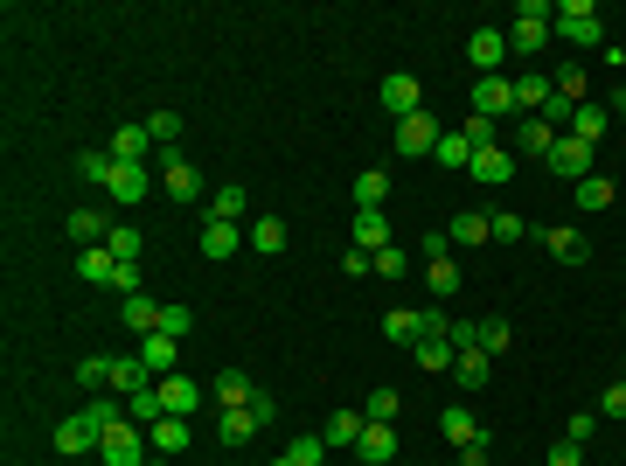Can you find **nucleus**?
Returning <instances> with one entry per match:
<instances>
[{
  "instance_id": "nucleus-1",
  "label": "nucleus",
  "mask_w": 626,
  "mask_h": 466,
  "mask_svg": "<svg viewBox=\"0 0 626 466\" xmlns=\"http://www.w3.org/2000/svg\"><path fill=\"white\" fill-rule=\"evenodd\" d=\"M98 460H105V466H147V460H154V439H147V425L119 418V425L98 439Z\"/></svg>"
},
{
  "instance_id": "nucleus-2",
  "label": "nucleus",
  "mask_w": 626,
  "mask_h": 466,
  "mask_svg": "<svg viewBox=\"0 0 626 466\" xmlns=\"http://www.w3.org/2000/svg\"><path fill=\"white\" fill-rule=\"evenodd\" d=\"M550 35H564V42H578V49H599V42H606V21H599V7H592V0H557Z\"/></svg>"
},
{
  "instance_id": "nucleus-3",
  "label": "nucleus",
  "mask_w": 626,
  "mask_h": 466,
  "mask_svg": "<svg viewBox=\"0 0 626 466\" xmlns=\"http://www.w3.org/2000/svg\"><path fill=\"white\" fill-rule=\"evenodd\" d=\"M550 21H557L550 0H522V7H515V28H508V49H515V56H536V49L550 42Z\"/></svg>"
},
{
  "instance_id": "nucleus-4",
  "label": "nucleus",
  "mask_w": 626,
  "mask_h": 466,
  "mask_svg": "<svg viewBox=\"0 0 626 466\" xmlns=\"http://www.w3.org/2000/svg\"><path fill=\"white\" fill-rule=\"evenodd\" d=\"M154 188H160V174L147 167V160H119V167H112V181H105V195H112L119 209H133V202H147Z\"/></svg>"
},
{
  "instance_id": "nucleus-5",
  "label": "nucleus",
  "mask_w": 626,
  "mask_h": 466,
  "mask_svg": "<svg viewBox=\"0 0 626 466\" xmlns=\"http://www.w3.org/2000/svg\"><path fill=\"white\" fill-rule=\"evenodd\" d=\"M543 167H550L557 181H571V188H578L585 174H599V147H585V140H571V133H564V140L550 147V160H543Z\"/></svg>"
},
{
  "instance_id": "nucleus-6",
  "label": "nucleus",
  "mask_w": 626,
  "mask_h": 466,
  "mask_svg": "<svg viewBox=\"0 0 626 466\" xmlns=\"http://www.w3.org/2000/svg\"><path fill=\"white\" fill-rule=\"evenodd\" d=\"M154 174H160V195H174L181 209H188V202H202V174H195V167H188L181 154H160V160H154Z\"/></svg>"
},
{
  "instance_id": "nucleus-7",
  "label": "nucleus",
  "mask_w": 626,
  "mask_h": 466,
  "mask_svg": "<svg viewBox=\"0 0 626 466\" xmlns=\"http://www.w3.org/2000/svg\"><path fill=\"white\" fill-rule=\"evenodd\" d=\"M515 105V77H473V119H508Z\"/></svg>"
},
{
  "instance_id": "nucleus-8",
  "label": "nucleus",
  "mask_w": 626,
  "mask_h": 466,
  "mask_svg": "<svg viewBox=\"0 0 626 466\" xmlns=\"http://www.w3.org/2000/svg\"><path fill=\"white\" fill-rule=\"evenodd\" d=\"M467 63L480 77H501V63H508V28H473L467 35Z\"/></svg>"
},
{
  "instance_id": "nucleus-9",
  "label": "nucleus",
  "mask_w": 626,
  "mask_h": 466,
  "mask_svg": "<svg viewBox=\"0 0 626 466\" xmlns=\"http://www.w3.org/2000/svg\"><path fill=\"white\" fill-rule=\"evenodd\" d=\"M432 147H439V119H432V112L397 119V154H404V160H425Z\"/></svg>"
},
{
  "instance_id": "nucleus-10",
  "label": "nucleus",
  "mask_w": 626,
  "mask_h": 466,
  "mask_svg": "<svg viewBox=\"0 0 626 466\" xmlns=\"http://www.w3.org/2000/svg\"><path fill=\"white\" fill-rule=\"evenodd\" d=\"M376 98H383V112H390V119L425 112V91H418V77H404V70H397V77H383V91H376Z\"/></svg>"
},
{
  "instance_id": "nucleus-11",
  "label": "nucleus",
  "mask_w": 626,
  "mask_h": 466,
  "mask_svg": "<svg viewBox=\"0 0 626 466\" xmlns=\"http://www.w3.org/2000/svg\"><path fill=\"white\" fill-rule=\"evenodd\" d=\"M348 244L376 258V251L390 244V216H383V209H355V216H348Z\"/></svg>"
},
{
  "instance_id": "nucleus-12",
  "label": "nucleus",
  "mask_w": 626,
  "mask_h": 466,
  "mask_svg": "<svg viewBox=\"0 0 626 466\" xmlns=\"http://www.w3.org/2000/svg\"><path fill=\"white\" fill-rule=\"evenodd\" d=\"M543 251H550L557 265H585V258H592V237L571 230V223H550V230H543Z\"/></svg>"
},
{
  "instance_id": "nucleus-13",
  "label": "nucleus",
  "mask_w": 626,
  "mask_h": 466,
  "mask_svg": "<svg viewBox=\"0 0 626 466\" xmlns=\"http://www.w3.org/2000/svg\"><path fill=\"white\" fill-rule=\"evenodd\" d=\"M209 397H216L223 411H251V397H258V383H251L244 369H216V376H209Z\"/></svg>"
},
{
  "instance_id": "nucleus-14",
  "label": "nucleus",
  "mask_w": 626,
  "mask_h": 466,
  "mask_svg": "<svg viewBox=\"0 0 626 466\" xmlns=\"http://www.w3.org/2000/svg\"><path fill=\"white\" fill-rule=\"evenodd\" d=\"M98 439H105V432H98L84 411H70V418L56 425V453H63V460H77V453H98Z\"/></svg>"
},
{
  "instance_id": "nucleus-15",
  "label": "nucleus",
  "mask_w": 626,
  "mask_h": 466,
  "mask_svg": "<svg viewBox=\"0 0 626 466\" xmlns=\"http://www.w3.org/2000/svg\"><path fill=\"white\" fill-rule=\"evenodd\" d=\"M557 140H564V133H550L536 112H522V119H515V154H522V160H550V147H557Z\"/></svg>"
},
{
  "instance_id": "nucleus-16",
  "label": "nucleus",
  "mask_w": 626,
  "mask_h": 466,
  "mask_svg": "<svg viewBox=\"0 0 626 466\" xmlns=\"http://www.w3.org/2000/svg\"><path fill=\"white\" fill-rule=\"evenodd\" d=\"M154 390H160V411H167V418H188V411L202 404V383H188L181 369H174V376H160Z\"/></svg>"
},
{
  "instance_id": "nucleus-17",
  "label": "nucleus",
  "mask_w": 626,
  "mask_h": 466,
  "mask_svg": "<svg viewBox=\"0 0 626 466\" xmlns=\"http://www.w3.org/2000/svg\"><path fill=\"white\" fill-rule=\"evenodd\" d=\"M606 133H613V105H592V98H585V105L571 112V140H585V147H599Z\"/></svg>"
},
{
  "instance_id": "nucleus-18",
  "label": "nucleus",
  "mask_w": 626,
  "mask_h": 466,
  "mask_svg": "<svg viewBox=\"0 0 626 466\" xmlns=\"http://www.w3.org/2000/svg\"><path fill=\"white\" fill-rule=\"evenodd\" d=\"M467 174L480 181V188H501V181L515 174V154H508V147H473V167H467Z\"/></svg>"
},
{
  "instance_id": "nucleus-19",
  "label": "nucleus",
  "mask_w": 626,
  "mask_h": 466,
  "mask_svg": "<svg viewBox=\"0 0 626 466\" xmlns=\"http://www.w3.org/2000/svg\"><path fill=\"white\" fill-rule=\"evenodd\" d=\"M140 390H154V369L140 355H119L112 362V397H140Z\"/></svg>"
},
{
  "instance_id": "nucleus-20",
  "label": "nucleus",
  "mask_w": 626,
  "mask_h": 466,
  "mask_svg": "<svg viewBox=\"0 0 626 466\" xmlns=\"http://www.w3.org/2000/svg\"><path fill=\"white\" fill-rule=\"evenodd\" d=\"M140 362L154 369V383H160V376H174V362H181V341H174V334H140Z\"/></svg>"
},
{
  "instance_id": "nucleus-21",
  "label": "nucleus",
  "mask_w": 626,
  "mask_h": 466,
  "mask_svg": "<svg viewBox=\"0 0 626 466\" xmlns=\"http://www.w3.org/2000/svg\"><path fill=\"white\" fill-rule=\"evenodd\" d=\"M383 334H390L397 348H418V341H425V307H418V313H411V307H390V313H383Z\"/></svg>"
},
{
  "instance_id": "nucleus-22",
  "label": "nucleus",
  "mask_w": 626,
  "mask_h": 466,
  "mask_svg": "<svg viewBox=\"0 0 626 466\" xmlns=\"http://www.w3.org/2000/svg\"><path fill=\"white\" fill-rule=\"evenodd\" d=\"M77 279H84V286H112V279H119V258H112L105 244H91V251H77Z\"/></svg>"
},
{
  "instance_id": "nucleus-23",
  "label": "nucleus",
  "mask_w": 626,
  "mask_h": 466,
  "mask_svg": "<svg viewBox=\"0 0 626 466\" xmlns=\"http://www.w3.org/2000/svg\"><path fill=\"white\" fill-rule=\"evenodd\" d=\"M244 209H251V188H237V181H230V188H216V195H209V209H202V216H209V223H237Z\"/></svg>"
},
{
  "instance_id": "nucleus-24",
  "label": "nucleus",
  "mask_w": 626,
  "mask_h": 466,
  "mask_svg": "<svg viewBox=\"0 0 626 466\" xmlns=\"http://www.w3.org/2000/svg\"><path fill=\"white\" fill-rule=\"evenodd\" d=\"M244 244H251L258 258H279V251H286V223H279V216H258V223L244 230Z\"/></svg>"
},
{
  "instance_id": "nucleus-25",
  "label": "nucleus",
  "mask_w": 626,
  "mask_h": 466,
  "mask_svg": "<svg viewBox=\"0 0 626 466\" xmlns=\"http://www.w3.org/2000/svg\"><path fill=\"white\" fill-rule=\"evenodd\" d=\"M237 244H244V237H237V223H209V216H202V258H216V265H223V258H237Z\"/></svg>"
},
{
  "instance_id": "nucleus-26",
  "label": "nucleus",
  "mask_w": 626,
  "mask_h": 466,
  "mask_svg": "<svg viewBox=\"0 0 626 466\" xmlns=\"http://www.w3.org/2000/svg\"><path fill=\"white\" fill-rule=\"evenodd\" d=\"M355 453L369 466H383V460H397V425H369L362 439H355Z\"/></svg>"
},
{
  "instance_id": "nucleus-27",
  "label": "nucleus",
  "mask_w": 626,
  "mask_h": 466,
  "mask_svg": "<svg viewBox=\"0 0 626 466\" xmlns=\"http://www.w3.org/2000/svg\"><path fill=\"white\" fill-rule=\"evenodd\" d=\"M147 439H154V453H160V460H181V453H188V418H160Z\"/></svg>"
},
{
  "instance_id": "nucleus-28",
  "label": "nucleus",
  "mask_w": 626,
  "mask_h": 466,
  "mask_svg": "<svg viewBox=\"0 0 626 466\" xmlns=\"http://www.w3.org/2000/svg\"><path fill=\"white\" fill-rule=\"evenodd\" d=\"M147 154H160L147 126H119V133H112V160H147Z\"/></svg>"
},
{
  "instance_id": "nucleus-29",
  "label": "nucleus",
  "mask_w": 626,
  "mask_h": 466,
  "mask_svg": "<svg viewBox=\"0 0 626 466\" xmlns=\"http://www.w3.org/2000/svg\"><path fill=\"white\" fill-rule=\"evenodd\" d=\"M453 376H460V390H487V376H494L487 348H467V355H453Z\"/></svg>"
},
{
  "instance_id": "nucleus-30",
  "label": "nucleus",
  "mask_w": 626,
  "mask_h": 466,
  "mask_svg": "<svg viewBox=\"0 0 626 466\" xmlns=\"http://www.w3.org/2000/svg\"><path fill=\"white\" fill-rule=\"evenodd\" d=\"M362 418H369V425H397V418H404V397H397L390 383H376L369 404H362Z\"/></svg>"
},
{
  "instance_id": "nucleus-31",
  "label": "nucleus",
  "mask_w": 626,
  "mask_h": 466,
  "mask_svg": "<svg viewBox=\"0 0 626 466\" xmlns=\"http://www.w3.org/2000/svg\"><path fill=\"white\" fill-rule=\"evenodd\" d=\"M258 432H265V425H258L251 411H223V418H216V439H223V446H251Z\"/></svg>"
},
{
  "instance_id": "nucleus-32",
  "label": "nucleus",
  "mask_w": 626,
  "mask_h": 466,
  "mask_svg": "<svg viewBox=\"0 0 626 466\" xmlns=\"http://www.w3.org/2000/svg\"><path fill=\"white\" fill-rule=\"evenodd\" d=\"M362 432H369V418H362V411H334V418L320 425V439H327V446H355Z\"/></svg>"
},
{
  "instance_id": "nucleus-33",
  "label": "nucleus",
  "mask_w": 626,
  "mask_h": 466,
  "mask_svg": "<svg viewBox=\"0 0 626 466\" xmlns=\"http://www.w3.org/2000/svg\"><path fill=\"white\" fill-rule=\"evenodd\" d=\"M432 160H439V167H453V174H467V167H473V140H467V133H439Z\"/></svg>"
},
{
  "instance_id": "nucleus-34",
  "label": "nucleus",
  "mask_w": 626,
  "mask_h": 466,
  "mask_svg": "<svg viewBox=\"0 0 626 466\" xmlns=\"http://www.w3.org/2000/svg\"><path fill=\"white\" fill-rule=\"evenodd\" d=\"M383 202H390V174H383V167L355 174V209H383Z\"/></svg>"
},
{
  "instance_id": "nucleus-35",
  "label": "nucleus",
  "mask_w": 626,
  "mask_h": 466,
  "mask_svg": "<svg viewBox=\"0 0 626 466\" xmlns=\"http://www.w3.org/2000/svg\"><path fill=\"white\" fill-rule=\"evenodd\" d=\"M70 237L91 251V244H105V237H112V223H105L98 209H70Z\"/></svg>"
},
{
  "instance_id": "nucleus-36",
  "label": "nucleus",
  "mask_w": 626,
  "mask_h": 466,
  "mask_svg": "<svg viewBox=\"0 0 626 466\" xmlns=\"http://www.w3.org/2000/svg\"><path fill=\"white\" fill-rule=\"evenodd\" d=\"M105 251H112L119 265H140V251H147V237H140L133 223H112V237H105Z\"/></svg>"
},
{
  "instance_id": "nucleus-37",
  "label": "nucleus",
  "mask_w": 626,
  "mask_h": 466,
  "mask_svg": "<svg viewBox=\"0 0 626 466\" xmlns=\"http://www.w3.org/2000/svg\"><path fill=\"white\" fill-rule=\"evenodd\" d=\"M571 195H578V209H613V174H585Z\"/></svg>"
},
{
  "instance_id": "nucleus-38",
  "label": "nucleus",
  "mask_w": 626,
  "mask_h": 466,
  "mask_svg": "<svg viewBox=\"0 0 626 466\" xmlns=\"http://www.w3.org/2000/svg\"><path fill=\"white\" fill-rule=\"evenodd\" d=\"M112 167H119V160H112V147H84V154H77V174H84V181H98V188L112 181Z\"/></svg>"
},
{
  "instance_id": "nucleus-39",
  "label": "nucleus",
  "mask_w": 626,
  "mask_h": 466,
  "mask_svg": "<svg viewBox=\"0 0 626 466\" xmlns=\"http://www.w3.org/2000/svg\"><path fill=\"white\" fill-rule=\"evenodd\" d=\"M425 286H432L439 300H453V293H460V265H453V258H432V265H425Z\"/></svg>"
},
{
  "instance_id": "nucleus-40",
  "label": "nucleus",
  "mask_w": 626,
  "mask_h": 466,
  "mask_svg": "<svg viewBox=\"0 0 626 466\" xmlns=\"http://www.w3.org/2000/svg\"><path fill=\"white\" fill-rule=\"evenodd\" d=\"M411 355H418V369H453V341H446V334H425Z\"/></svg>"
},
{
  "instance_id": "nucleus-41",
  "label": "nucleus",
  "mask_w": 626,
  "mask_h": 466,
  "mask_svg": "<svg viewBox=\"0 0 626 466\" xmlns=\"http://www.w3.org/2000/svg\"><path fill=\"white\" fill-rule=\"evenodd\" d=\"M77 383H84L91 397H105V390H112V362H105V355H84V362H77Z\"/></svg>"
},
{
  "instance_id": "nucleus-42",
  "label": "nucleus",
  "mask_w": 626,
  "mask_h": 466,
  "mask_svg": "<svg viewBox=\"0 0 626 466\" xmlns=\"http://www.w3.org/2000/svg\"><path fill=\"white\" fill-rule=\"evenodd\" d=\"M439 432H446L453 446H473V439H480V425H473V418L460 411V404H453V411H439Z\"/></svg>"
},
{
  "instance_id": "nucleus-43",
  "label": "nucleus",
  "mask_w": 626,
  "mask_h": 466,
  "mask_svg": "<svg viewBox=\"0 0 626 466\" xmlns=\"http://www.w3.org/2000/svg\"><path fill=\"white\" fill-rule=\"evenodd\" d=\"M126 418H133V425H147V432H154L160 418H167V411H160V390H140V397H126Z\"/></svg>"
},
{
  "instance_id": "nucleus-44",
  "label": "nucleus",
  "mask_w": 626,
  "mask_h": 466,
  "mask_svg": "<svg viewBox=\"0 0 626 466\" xmlns=\"http://www.w3.org/2000/svg\"><path fill=\"white\" fill-rule=\"evenodd\" d=\"M119 307H126V327H133V334H154L160 327V307L147 300V293H140V300H119Z\"/></svg>"
},
{
  "instance_id": "nucleus-45",
  "label": "nucleus",
  "mask_w": 626,
  "mask_h": 466,
  "mask_svg": "<svg viewBox=\"0 0 626 466\" xmlns=\"http://www.w3.org/2000/svg\"><path fill=\"white\" fill-rule=\"evenodd\" d=\"M147 133H154L160 154H174V140H181V112H154V119H147Z\"/></svg>"
},
{
  "instance_id": "nucleus-46",
  "label": "nucleus",
  "mask_w": 626,
  "mask_h": 466,
  "mask_svg": "<svg viewBox=\"0 0 626 466\" xmlns=\"http://www.w3.org/2000/svg\"><path fill=\"white\" fill-rule=\"evenodd\" d=\"M446 237H453V244H487L494 230H487V216H480V209H467V216H460V223H453Z\"/></svg>"
},
{
  "instance_id": "nucleus-47",
  "label": "nucleus",
  "mask_w": 626,
  "mask_h": 466,
  "mask_svg": "<svg viewBox=\"0 0 626 466\" xmlns=\"http://www.w3.org/2000/svg\"><path fill=\"white\" fill-rule=\"evenodd\" d=\"M550 84H557V91H564L571 105H585V84H592V77H585L578 63H564V70H550Z\"/></svg>"
},
{
  "instance_id": "nucleus-48",
  "label": "nucleus",
  "mask_w": 626,
  "mask_h": 466,
  "mask_svg": "<svg viewBox=\"0 0 626 466\" xmlns=\"http://www.w3.org/2000/svg\"><path fill=\"white\" fill-rule=\"evenodd\" d=\"M487 230H494L501 244H522V237H529V223H522V216H508V209H494V216H487Z\"/></svg>"
},
{
  "instance_id": "nucleus-49",
  "label": "nucleus",
  "mask_w": 626,
  "mask_h": 466,
  "mask_svg": "<svg viewBox=\"0 0 626 466\" xmlns=\"http://www.w3.org/2000/svg\"><path fill=\"white\" fill-rule=\"evenodd\" d=\"M446 341H453V355L480 348V320H453V327H446Z\"/></svg>"
},
{
  "instance_id": "nucleus-50",
  "label": "nucleus",
  "mask_w": 626,
  "mask_h": 466,
  "mask_svg": "<svg viewBox=\"0 0 626 466\" xmlns=\"http://www.w3.org/2000/svg\"><path fill=\"white\" fill-rule=\"evenodd\" d=\"M188 327H195V313H188V307H160V327H154V334H174V341H181Z\"/></svg>"
},
{
  "instance_id": "nucleus-51",
  "label": "nucleus",
  "mask_w": 626,
  "mask_h": 466,
  "mask_svg": "<svg viewBox=\"0 0 626 466\" xmlns=\"http://www.w3.org/2000/svg\"><path fill=\"white\" fill-rule=\"evenodd\" d=\"M376 279H404V244H383L376 251Z\"/></svg>"
},
{
  "instance_id": "nucleus-52",
  "label": "nucleus",
  "mask_w": 626,
  "mask_h": 466,
  "mask_svg": "<svg viewBox=\"0 0 626 466\" xmlns=\"http://www.w3.org/2000/svg\"><path fill=\"white\" fill-rule=\"evenodd\" d=\"M508 341H515V334H508V320H480V348H487V355H501Z\"/></svg>"
},
{
  "instance_id": "nucleus-53",
  "label": "nucleus",
  "mask_w": 626,
  "mask_h": 466,
  "mask_svg": "<svg viewBox=\"0 0 626 466\" xmlns=\"http://www.w3.org/2000/svg\"><path fill=\"white\" fill-rule=\"evenodd\" d=\"M543 466H585V446H578V439H557V446H550V460Z\"/></svg>"
},
{
  "instance_id": "nucleus-54",
  "label": "nucleus",
  "mask_w": 626,
  "mask_h": 466,
  "mask_svg": "<svg viewBox=\"0 0 626 466\" xmlns=\"http://www.w3.org/2000/svg\"><path fill=\"white\" fill-rule=\"evenodd\" d=\"M599 418H620V425H626V383H606V397H599Z\"/></svg>"
},
{
  "instance_id": "nucleus-55",
  "label": "nucleus",
  "mask_w": 626,
  "mask_h": 466,
  "mask_svg": "<svg viewBox=\"0 0 626 466\" xmlns=\"http://www.w3.org/2000/svg\"><path fill=\"white\" fill-rule=\"evenodd\" d=\"M460 466H494V439H487V432H480V439H473V446H460Z\"/></svg>"
},
{
  "instance_id": "nucleus-56",
  "label": "nucleus",
  "mask_w": 626,
  "mask_h": 466,
  "mask_svg": "<svg viewBox=\"0 0 626 466\" xmlns=\"http://www.w3.org/2000/svg\"><path fill=\"white\" fill-rule=\"evenodd\" d=\"M418 251H425V265H432V258H453V237L432 230V237H418Z\"/></svg>"
},
{
  "instance_id": "nucleus-57",
  "label": "nucleus",
  "mask_w": 626,
  "mask_h": 466,
  "mask_svg": "<svg viewBox=\"0 0 626 466\" xmlns=\"http://www.w3.org/2000/svg\"><path fill=\"white\" fill-rule=\"evenodd\" d=\"M341 272H348V279H369V272H376V258H369V251H355V244H348V258H341Z\"/></svg>"
},
{
  "instance_id": "nucleus-58",
  "label": "nucleus",
  "mask_w": 626,
  "mask_h": 466,
  "mask_svg": "<svg viewBox=\"0 0 626 466\" xmlns=\"http://www.w3.org/2000/svg\"><path fill=\"white\" fill-rule=\"evenodd\" d=\"M112 293H119V300H140V265H119V279H112Z\"/></svg>"
},
{
  "instance_id": "nucleus-59",
  "label": "nucleus",
  "mask_w": 626,
  "mask_h": 466,
  "mask_svg": "<svg viewBox=\"0 0 626 466\" xmlns=\"http://www.w3.org/2000/svg\"><path fill=\"white\" fill-rule=\"evenodd\" d=\"M251 418H258V425H279V397L258 390V397H251Z\"/></svg>"
},
{
  "instance_id": "nucleus-60",
  "label": "nucleus",
  "mask_w": 626,
  "mask_h": 466,
  "mask_svg": "<svg viewBox=\"0 0 626 466\" xmlns=\"http://www.w3.org/2000/svg\"><path fill=\"white\" fill-rule=\"evenodd\" d=\"M592 432H599V411H571V432H564V439H578V446H585Z\"/></svg>"
},
{
  "instance_id": "nucleus-61",
  "label": "nucleus",
  "mask_w": 626,
  "mask_h": 466,
  "mask_svg": "<svg viewBox=\"0 0 626 466\" xmlns=\"http://www.w3.org/2000/svg\"><path fill=\"white\" fill-rule=\"evenodd\" d=\"M606 63H613V70L626 77V42H613V49H606Z\"/></svg>"
},
{
  "instance_id": "nucleus-62",
  "label": "nucleus",
  "mask_w": 626,
  "mask_h": 466,
  "mask_svg": "<svg viewBox=\"0 0 626 466\" xmlns=\"http://www.w3.org/2000/svg\"><path fill=\"white\" fill-rule=\"evenodd\" d=\"M613 126H626V91H620V98H613Z\"/></svg>"
},
{
  "instance_id": "nucleus-63",
  "label": "nucleus",
  "mask_w": 626,
  "mask_h": 466,
  "mask_svg": "<svg viewBox=\"0 0 626 466\" xmlns=\"http://www.w3.org/2000/svg\"><path fill=\"white\" fill-rule=\"evenodd\" d=\"M272 466H293V460H286V453H279V460H272Z\"/></svg>"
},
{
  "instance_id": "nucleus-64",
  "label": "nucleus",
  "mask_w": 626,
  "mask_h": 466,
  "mask_svg": "<svg viewBox=\"0 0 626 466\" xmlns=\"http://www.w3.org/2000/svg\"><path fill=\"white\" fill-rule=\"evenodd\" d=\"M147 466H167V460H160V453H154V460H147Z\"/></svg>"
}]
</instances>
